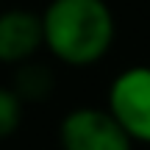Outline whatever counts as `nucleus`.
<instances>
[{"label":"nucleus","mask_w":150,"mask_h":150,"mask_svg":"<svg viewBox=\"0 0 150 150\" xmlns=\"http://www.w3.org/2000/svg\"><path fill=\"white\" fill-rule=\"evenodd\" d=\"M45 50L67 67H92L108 56L117 36L106 0H50L42 11Z\"/></svg>","instance_id":"nucleus-1"},{"label":"nucleus","mask_w":150,"mask_h":150,"mask_svg":"<svg viewBox=\"0 0 150 150\" xmlns=\"http://www.w3.org/2000/svg\"><path fill=\"white\" fill-rule=\"evenodd\" d=\"M22 114H25L22 100L11 92V86L0 83V142L8 139V136H14L17 131H20Z\"/></svg>","instance_id":"nucleus-6"},{"label":"nucleus","mask_w":150,"mask_h":150,"mask_svg":"<svg viewBox=\"0 0 150 150\" xmlns=\"http://www.w3.org/2000/svg\"><path fill=\"white\" fill-rule=\"evenodd\" d=\"M11 92L22 100V106H33V103H47L56 92V72L50 64L39 61L36 56L22 64L14 67V75H11Z\"/></svg>","instance_id":"nucleus-5"},{"label":"nucleus","mask_w":150,"mask_h":150,"mask_svg":"<svg viewBox=\"0 0 150 150\" xmlns=\"http://www.w3.org/2000/svg\"><path fill=\"white\" fill-rule=\"evenodd\" d=\"M61 150H134L131 136L120 128L108 108L78 106L59 125Z\"/></svg>","instance_id":"nucleus-3"},{"label":"nucleus","mask_w":150,"mask_h":150,"mask_svg":"<svg viewBox=\"0 0 150 150\" xmlns=\"http://www.w3.org/2000/svg\"><path fill=\"white\" fill-rule=\"evenodd\" d=\"M108 111L131 142L150 145V67L134 64L114 75L108 86Z\"/></svg>","instance_id":"nucleus-2"},{"label":"nucleus","mask_w":150,"mask_h":150,"mask_svg":"<svg viewBox=\"0 0 150 150\" xmlns=\"http://www.w3.org/2000/svg\"><path fill=\"white\" fill-rule=\"evenodd\" d=\"M42 47V14L20 6L0 11V64L17 67L33 59Z\"/></svg>","instance_id":"nucleus-4"}]
</instances>
